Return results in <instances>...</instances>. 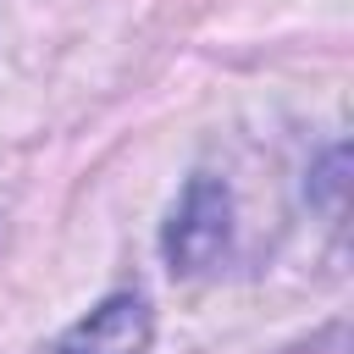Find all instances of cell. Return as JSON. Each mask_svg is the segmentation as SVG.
<instances>
[{"instance_id":"6da1fadb","label":"cell","mask_w":354,"mask_h":354,"mask_svg":"<svg viewBox=\"0 0 354 354\" xmlns=\"http://www.w3.org/2000/svg\"><path fill=\"white\" fill-rule=\"evenodd\" d=\"M227 238H232V199H227V183L199 171L188 177L166 232H160V254L171 271L194 277V271H210L221 254H227Z\"/></svg>"},{"instance_id":"7a4b0ae2","label":"cell","mask_w":354,"mask_h":354,"mask_svg":"<svg viewBox=\"0 0 354 354\" xmlns=\"http://www.w3.org/2000/svg\"><path fill=\"white\" fill-rule=\"evenodd\" d=\"M149 304L144 293H111L100 299L50 354H149Z\"/></svg>"}]
</instances>
